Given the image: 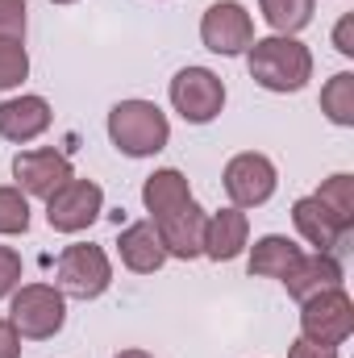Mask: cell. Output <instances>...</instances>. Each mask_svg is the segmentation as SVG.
<instances>
[{
	"instance_id": "2e32d148",
	"label": "cell",
	"mask_w": 354,
	"mask_h": 358,
	"mask_svg": "<svg viewBox=\"0 0 354 358\" xmlns=\"http://www.w3.org/2000/svg\"><path fill=\"white\" fill-rule=\"evenodd\" d=\"M279 283L288 287L292 300H309L317 292L342 287V263H338V255H321V250L317 255H300V263L288 271Z\"/></svg>"
},
{
	"instance_id": "7a4b0ae2",
	"label": "cell",
	"mask_w": 354,
	"mask_h": 358,
	"mask_svg": "<svg viewBox=\"0 0 354 358\" xmlns=\"http://www.w3.org/2000/svg\"><path fill=\"white\" fill-rule=\"evenodd\" d=\"M108 142L125 159H150L171 142V121L155 100L129 96L108 108Z\"/></svg>"
},
{
	"instance_id": "9a60e30c",
	"label": "cell",
	"mask_w": 354,
	"mask_h": 358,
	"mask_svg": "<svg viewBox=\"0 0 354 358\" xmlns=\"http://www.w3.org/2000/svg\"><path fill=\"white\" fill-rule=\"evenodd\" d=\"M117 255H121V267L134 271V275H155V271L167 263V250H163V238L155 229V221H134L117 234Z\"/></svg>"
},
{
	"instance_id": "4316f807",
	"label": "cell",
	"mask_w": 354,
	"mask_h": 358,
	"mask_svg": "<svg viewBox=\"0 0 354 358\" xmlns=\"http://www.w3.org/2000/svg\"><path fill=\"white\" fill-rule=\"evenodd\" d=\"M334 46H338V55L354 59V13H346V17L334 25Z\"/></svg>"
},
{
	"instance_id": "e0dca14e",
	"label": "cell",
	"mask_w": 354,
	"mask_h": 358,
	"mask_svg": "<svg viewBox=\"0 0 354 358\" xmlns=\"http://www.w3.org/2000/svg\"><path fill=\"white\" fill-rule=\"evenodd\" d=\"M300 246L288 238V234H263L255 246H250V259H246V267L250 275H259V279H283L288 271L300 263Z\"/></svg>"
},
{
	"instance_id": "277c9868",
	"label": "cell",
	"mask_w": 354,
	"mask_h": 358,
	"mask_svg": "<svg viewBox=\"0 0 354 358\" xmlns=\"http://www.w3.org/2000/svg\"><path fill=\"white\" fill-rule=\"evenodd\" d=\"M108 283H113V263H108L104 246H96V242L63 246V255L55 263V287L67 300H96L108 292Z\"/></svg>"
},
{
	"instance_id": "7402d4cb",
	"label": "cell",
	"mask_w": 354,
	"mask_h": 358,
	"mask_svg": "<svg viewBox=\"0 0 354 358\" xmlns=\"http://www.w3.org/2000/svg\"><path fill=\"white\" fill-rule=\"evenodd\" d=\"M29 80V50L25 38H0V92H13Z\"/></svg>"
},
{
	"instance_id": "ba28073f",
	"label": "cell",
	"mask_w": 354,
	"mask_h": 358,
	"mask_svg": "<svg viewBox=\"0 0 354 358\" xmlns=\"http://www.w3.org/2000/svg\"><path fill=\"white\" fill-rule=\"evenodd\" d=\"M221 187H225V196H229L234 208H259V204H267V200L275 196L279 171H275V163H271L267 155L242 150V155H234V159L225 163Z\"/></svg>"
},
{
	"instance_id": "ac0fdd59",
	"label": "cell",
	"mask_w": 354,
	"mask_h": 358,
	"mask_svg": "<svg viewBox=\"0 0 354 358\" xmlns=\"http://www.w3.org/2000/svg\"><path fill=\"white\" fill-rule=\"evenodd\" d=\"M187 200H192V183L176 167H159L155 176H146V183H142V204H146L150 221L163 217V213H176L179 204H187Z\"/></svg>"
},
{
	"instance_id": "9c48e42d",
	"label": "cell",
	"mask_w": 354,
	"mask_h": 358,
	"mask_svg": "<svg viewBox=\"0 0 354 358\" xmlns=\"http://www.w3.org/2000/svg\"><path fill=\"white\" fill-rule=\"evenodd\" d=\"M104 208V187L96 179H67L46 200V221L55 234H84Z\"/></svg>"
},
{
	"instance_id": "f1b7e54d",
	"label": "cell",
	"mask_w": 354,
	"mask_h": 358,
	"mask_svg": "<svg viewBox=\"0 0 354 358\" xmlns=\"http://www.w3.org/2000/svg\"><path fill=\"white\" fill-rule=\"evenodd\" d=\"M113 358H155L150 350H121V355H113Z\"/></svg>"
},
{
	"instance_id": "cb8c5ba5",
	"label": "cell",
	"mask_w": 354,
	"mask_h": 358,
	"mask_svg": "<svg viewBox=\"0 0 354 358\" xmlns=\"http://www.w3.org/2000/svg\"><path fill=\"white\" fill-rule=\"evenodd\" d=\"M21 287V255L13 246H0V300H8Z\"/></svg>"
},
{
	"instance_id": "3957f363",
	"label": "cell",
	"mask_w": 354,
	"mask_h": 358,
	"mask_svg": "<svg viewBox=\"0 0 354 358\" xmlns=\"http://www.w3.org/2000/svg\"><path fill=\"white\" fill-rule=\"evenodd\" d=\"M8 321L25 342H46L67 325V296L55 283H21L8 296Z\"/></svg>"
},
{
	"instance_id": "52a82bcc",
	"label": "cell",
	"mask_w": 354,
	"mask_h": 358,
	"mask_svg": "<svg viewBox=\"0 0 354 358\" xmlns=\"http://www.w3.org/2000/svg\"><path fill=\"white\" fill-rule=\"evenodd\" d=\"M200 42H204V50H213L221 59H238L255 42V17L238 0H217L200 17Z\"/></svg>"
},
{
	"instance_id": "5bb4252c",
	"label": "cell",
	"mask_w": 354,
	"mask_h": 358,
	"mask_svg": "<svg viewBox=\"0 0 354 358\" xmlns=\"http://www.w3.org/2000/svg\"><path fill=\"white\" fill-rule=\"evenodd\" d=\"M292 225H296V234H300L309 246H317L321 255H338V250H346L351 229L338 225L334 213H330L317 196H300V200L292 204Z\"/></svg>"
},
{
	"instance_id": "44dd1931",
	"label": "cell",
	"mask_w": 354,
	"mask_h": 358,
	"mask_svg": "<svg viewBox=\"0 0 354 358\" xmlns=\"http://www.w3.org/2000/svg\"><path fill=\"white\" fill-rule=\"evenodd\" d=\"M330 213H334V221L338 225H346V229H354V176H346V171H338V176H330L317 192H313Z\"/></svg>"
},
{
	"instance_id": "6da1fadb",
	"label": "cell",
	"mask_w": 354,
	"mask_h": 358,
	"mask_svg": "<svg viewBox=\"0 0 354 358\" xmlns=\"http://www.w3.org/2000/svg\"><path fill=\"white\" fill-rule=\"evenodd\" d=\"M246 71L259 88L288 96V92H300L313 80V50L300 38H283V34L255 38L246 50Z\"/></svg>"
},
{
	"instance_id": "484cf974",
	"label": "cell",
	"mask_w": 354,
	"mask_h": 358,
	"mask_svg": "<svg viewBox=\"0 0 354 358\" xmlns=\"http://www.w3.org/2000/svg\"><path fill=\"white\" fill-rule=\"evenodd\" d=\"M288 358H338V346H325V342L296 338V342L288 346Z\"/></svg>"
},
{
	"instance_id": "8fae6325",
	"label": "cell",
	"mask_w": 354,
	"mask_h": 358,
	"mask_svg": "<svg viewBox=\"0 0 354 358\" xmlns=\"http://www.w3.org/2000/svg\"><path fill=\"white\" fill-rule=\"evenodd\" d=\"M204 217H208V213H204L196 200L179 204L176 213L155 217V229H159V238H163L167 259H183V263H192V259L204 255Z\"/></svg>"
},
{
	"instance_id": "d6986e66",
	"label": "cell",
	"mask_w": 354,
	"mask_h": 358,
	"mask_svg": "<svg viewBox=\"0 0 354 358\" xmlns=\"http://www.w3.org/2000/svg\"><path fill=\"white\" fill-rule=\"evenodd\" d=\"M259 13L271 25V34H283V38H296L313 13H317V0H259Z\"/></svg>"
},
{
	"instance_id": "4fadbf2b",
	"label": "cell",
	"mask_w": 354,
	"mask_h": 358,
	"mask_svg": "<svg viewBox=\"0 0 354 358\" xmlns=\"http://www.w3.org/2000/svg\"><path fill=\"white\" fill-rule=\"evenodd\" d=\"M246 246H250V217H246V208L225 204V208L204 217V259L234 263L238 255H246Z\"/></svg>"
},
{
	"instance_id": "30bf717a",
	"label": "cell",
	"mask_w": 354,
	"mask_h": 358,
	"mask_svg": "<svg viewBox=\"0 0 354 358\" xmlns=\"http://www.w3.org/2000/svg\"><path fill=\"white\" fill-rule=\"evenodd\" d=\"M13 179H17V187H21L25 196L50 200L67 179H76V167H71V159H67L63 150L38 146V150H21V155L13 159Z\"/></svg>"
},
{
	"instance_id": "7c38bea8",
	"label": "cell",
	"mask_w": 354,
	"mask_h": 358,
	"mask_svg": "<svg viewBox=\"0 0 354 358\" xmlns=\"http://www.w3.org/2000/svg\"><path fill=\"white\" fill-rule=\"evenodd\" d=\"M50 121H55V108H50L46 96L25 92V96L0 100V138L13 142V146H25V142L42 138L50 129Z\"/></svg>"
},
{
	"instance_id": "ffe728a7",
	"label": "cell",
	"mask_w": 354,
	"mask_h": 358,
	"mask_svg": "<svg viewBox=\"0 0 354 358\" xmlns=\"http://www.w3.org/2000/svg\"><path fill=\"white\" fill-rule=\"evenodd\" d=\"M321 113H325L334 125H342V129L354 125V76L351 71H338V76L321 88Z\"/></svg>"
},
{
	"instance_id": "d4e9b609",
	"label": "cell",
	"mask_w": 354,
	"mask_h": 358,
	"mask_svg": "<svg viewBox=\"0 0 354 358\" xmlns=\"http://www.w3.org/2000/svg\"><path fill=\"white\" fill-rule=\"evenodd\" d=\"M0 38H25V0H0Z\"/></svg>"
},
{
	"instance_id": "f546056e",
	"label": "cell",
	"mask_w": 354,
	"mask_h": 358,
	"mask_svg": "<svg viewBox=\"0 0 354 358\" xmlns=\"http://www.w3.org/2000/svg\"><path fill=\"white\" fill-rule=\"evenodd\" d=\"M50 4H76V0H50Z\"/></svg>"
},
{
	"instance_id": "5b68a950",
	"label": "cell",
	"mask_w": 354,
	"mask_h": 358,
	"mask_svg": "<svg viewBox=\"0 0 354 358\" xmlns=\"http://www.w3.org/2000/svg\"><path fill=\"white\" fill-rule=\"evenodd\" d=\"M351 334H354V300L346 287H330V292H317V296L300 300V338L342 346Z\"/></svg>"
},
{
	"instance_id": "603a6c76",
	"label": "cell",
	"mask_w": 354,
	"mask_h": 358,
	"mask_svg": "<svg viewBox=\"0 0 354 358\" xmlns=\"http://www.w3.org/2000/svg\"><path fill=\"white\" fill-rule=\"evenodd\" d=\"M29 229V196L17 183L0 187V238H17Z\"/></svg>"
},
{
	"instance_id": "83f0119b",
	"label": "cell",
	"mask_w": 354,
	"mask_h": 358,
	"mask_svg": "<svg viewBox=\"0 0 354 358\" xmlns=\"http://www.w3.org/2000/svg\"><path fill=\"white\" fill-rule=\"evenodd\" d=\"M0 358H21V334L8 317H0Z\"/></svg>"
},
{
	"instance_id": "8992f818",
	"label": "cell",
	"mask_w": 354,
	"mask_h": 358,
	"mask_svg": "<svg viewBox=\"0 0 354 358\" xmlns=\"http://www.w3.org/2000/svg\"><path fill=\"white\" fill-rule=\"evenodd\" d=\"M167 96H171V108L187 125H208L225 108V84L208 67H183V71H176Z\"/></svg>"
}]
</instances>
